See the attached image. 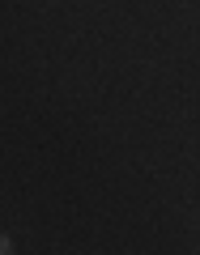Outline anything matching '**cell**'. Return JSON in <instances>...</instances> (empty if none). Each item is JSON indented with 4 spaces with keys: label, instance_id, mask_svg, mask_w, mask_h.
Returning <instances> with one entry per match:
<instances>
[{
    "label": "cell",
    "instance_id": "6da1fadb",
    "mask_svg": "<svg viewBox=\"0 0 200 255\" xmlns=\"http://www.w3.org/2000/svg\"><path fill=\"white\" fill-rule=\"evenodd\" d=\"M9 251H13V243H9L4 234H0V255H9Z\"/></svg>",
    "mask_w": 200,
    "mask_h": 255
}]
</instances>
